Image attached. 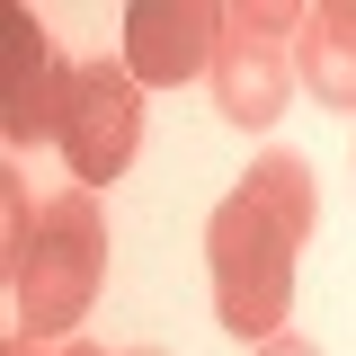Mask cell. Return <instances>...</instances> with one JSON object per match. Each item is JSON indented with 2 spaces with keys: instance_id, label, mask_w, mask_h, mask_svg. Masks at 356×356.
<instances>
[{
  "instance_id": "1",
  "label": "cell",
  "mask_w": 356,
  "mask_h": 356,
  "mask_svg": "<svg viewBox=\"0 0 356 356\" xmlns=\"http://www.w3.org/2000/svg\"><path fill=\"white\" fill-rule=\"evenodd\" d=\"M312 241V170L294 152L250 161V178L232 187L205 222V267H214V312L232 339H285L294 312V250Z\"/></svg>"
},
{
  "instance_id": "2",
  "label": "cell",
  "mask_w": 356,
  "mask_h": 356,
  "mask_svg": "<svg viewBox=\"0 0 356 356\" xmlns=\"http://www.w3.org/2000/svg\"><path fill=\"white\" fill-rule=\"evenodd\" d=\"M98 276H107V222H98V196L72 187V196L36 205L27 250L9 259L18 339H63V330H81L89 303H98Z\"/></svg>"
},
{
  "instance_id": "3",
  "label": "cell",
  "mask_w": 356,
  "mask_h": 356,
  "mask_svg": "<svg viewBox=\"0 0 356 356\" xmlns=\"http://www.w3.org/2000/svg\"><path fill=\"white\" fill-rule=\"evenodd\" d=\"M303 9H222V44H214V107L232 125L267 134L294 98V36Z\"/></svg>"
},
{
  "instance_id": "4",
  "label": "cell",
  "mask_w": 356,
  "mask_h": 356,
  "mask_svg": "<svg viewBox=\"0 0 356 356\" xmlns=\"http://www.w3.org/2000/svg\"><path fill=\"white\" fill-rule=\"evenodd\" d=\"M72 178H81L89 196L98 187H116L134 170V152H143V81H134L125 63H81V81H72V107H63V143H54Z\"/></svg>"
},
{
  "instance_id": "5",
  "label": "cell",
  "mask_w": 356,
  "mask_h": 356,
  "mask_svg": "<svg viewBox=\"0 0 356 356\" xmlns=\"http://www.w3.org/2000/svg\"><path fill=\"white\" fill-rule=\"evenodd\" d=\"M81 63H63L44 36L36 9H9L0 18V143L27 152V143H63V107H72Z\"/></svg>"
},
{
  "instance_id": "6",
  "label": "cell",
  "mask_w": 356,
  "mask_h": 356,
  "mask_svg": "<svg viewBox=\"0 0 356 356\" xmlns=\"http://www.w3.org/2000/svg\"><path fill=\"white\" fill-rule=\"evenodd\" d=\"M214 44H222V9H205V0H134L125 9V72L143 89H178L214 72Z\"/></svg>"
},
{
  "instance_id": "7",
  "label": "cell",
  "mask_w": 356,
  "mask_h": 356,
  "mask_svg": "<svg viewBox=\"0 0 356 356\" xmlns=\"http://www.w3.org/2000/svg\"><path fill=\"white\" fill-rule=\"evenodd\" d=\"M294 81L321 107H356V0H321L294 27Z\"/></svg>"
},
{
  "instance_id": "8",
  "label": "cell",
  "mask_w": 356,
  "mask_h": 356,
  "mask_svg": "<svg viewBox=\"0 0 356 356\" xmlns=\"http://www.w3.org/2000/svg\"><path fill=\"white\" fill-rule=\"evenodd\" d=\"M259 356H321V348H312V339H267Z\"/></svg>"
},
{
  "instance_id": "9",
  "label": "cell",
  "mask_w": 356,
  "mask_h": 356,
  "mask_svg": "<svg viewBox=\"0 0 356 356\" xmlns=\"http://www.w3.org/2000/svg\"><path fill=\"white\" fill-rule=\"evenodd\" d=\"M0 356H36V339H18V330H9V348H0Z\"/></svg>"
},
{
  "instance_id": "10",
  "label": "cell",
  "mask_w": 356,
  "mask_h": 356,
  "mask_svg": "<svg viewBox=\"0 0 356 356\" xmlns=\"http://www.w3.org/2000/svg\"><path fill=\"white\" fill-rule=\"evenodd\" d=\"M63 356H107V348H89V339H72V348H63Z\"/></svg>"
},
{
  "instance_id": "11",
  "label": "cell",
  "mask_w": 356,
  "mask_h": 356,
  "mask_svg": "<svg viewBox=\"0 0 356 356\" xmlns=\"http://www.w3.org/2000/svg\"><path fill=\"white\" fill-rule=\"evenodd\" d=\"M116 356H161V348H116Z\"/></svg>"
}]
</instances>
